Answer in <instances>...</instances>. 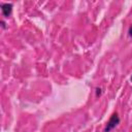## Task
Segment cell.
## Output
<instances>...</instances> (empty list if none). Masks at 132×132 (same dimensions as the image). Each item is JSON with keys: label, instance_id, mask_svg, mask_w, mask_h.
<instances>
[{"label": "cell", "instance_id": "obj_2", "mask_svg": "<svg viewBox=\"0 0 132 132\" xmlns=\"http://www.w3.org/2000/svg\"><path fill=\"white\" fill-rule=\"evenodd\" d=\"M1 10L4 16L8 18L12 11V4L11 3H1Z\"/></svg>", "mask_w": 132, "mask_h": 132}, {"label": "cell", "instance_id": "obj_6", "mask_svg": "<svg viewBox=\"0 0 132 132\" xmlns=\"http://www.w3.org/2000/svg\"><path fill=\"white\" fill-rule=\"evenodd\" d=\"M131 81H132V77H131Z\"/></svg>", "mask_w": 132, "mask_h": 132}, {"label": "cell", "instance_id": "obj_1", "mask_svg": "<svg viewBox=\"0 0 132 132\" xmlns=\"http://www.w3.org/2000/svg\"><path fill=\"white\" fill-rule=\"evenodd\" d=\"M119 123H120L119 114H118L117 112L112 113L111 117H110V119H109V121L107 122V125H106V127H105V129H104V132H110L113 128H116V126H117Z\"/></svg>", "mask_w": 132, "mask_h": 132}, {"label": "cell", "instance_id": "obj_3", "mask_svg": "<svg viewBox=\"0 0 132 132\" xmlns=\"http://www.w3.org/2000/svg\"><path fill=\"white\" fill-rule=\"evenodd\" d=\"M101 95V89L100 88H96V96H100Z\"/></svg>", "mask_w": 132, "mask_h": 132}, {"label": "cell", "instance_id": "obj_5", "mask_svg": "<svg viewBox=\"0 0 132 132\" xmlns=\"http://www.w3.org/2000/svg\"><path fill=\"white\" fill-rule=\"evenodd\" d=\"M1 24H2V27H3V28H5V23H4V22H3V21H2V22H1Z\"/></svg>", "mask_w": 132, "mask_h": 132}, {"label": "cell", "instance_id": "obj_4", "mask_svg": "<svg viewBox=\"0 0 132 132\" xmlns=\"http://www.w3.org/2000/svg\"><path fill=\"white\" fill-rule=\"evenodd\" d=\"M128 33H129V36H130V37H132V25L130 26V28H129V31H128Z\"/></svg>", "mask_w": 132, "mask_h": 132}]
</instances>
